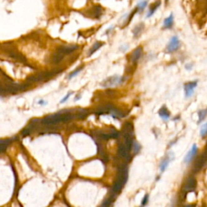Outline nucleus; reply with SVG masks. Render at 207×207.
Returning <instances> with one entry per match:
<instances>
[{
    "mask_svg": "<svg viewBox=\"0 0 207 207\" xmlns=\"http://www.w3.org/2000/svg\"><path fill=\"white\" fill-rule=\"evenodd\" d=\"M170 161H171V159H170V157H169V155H168L166 158H164V159H163L162 162H161V164H160V172H164V171L166 170V168H168V164H169Z\"/></svg>",
    "mask_w": 207,
    "mask_h": 207,
    "instance_id": "nucleus-18",
    "label": "nucleus"
},
{
    "mask_svg": "<svg viewBox=\"0 0 207 207\" xmlns=\"http://www.w3.org/2000/svg\"><path fill=\"white\" fill-rule=\"evenodd\" d=\"M159 115L160 116V117L164 121H168L170 117V112L168 111V109H167L165 106L162 107L159 111Z\"/></svg>",
    "mask_w": 207,
    "mask_h": 207,
    "instance_id": "nucleus-11",
    "label": "nucleus"
},
{
    "mask_svg": "<svg viewBox=\"0 0 207 207\" xmlns=\"http://www.w3.org/2000/svg\"><path fill=\"white\" fill-rule=\"evenodd\" d=\"M128 180V168L125 165H121L118 170V175L113 186V193L117 195L123 189L124 185Z\"/></svg>",
    "mask_w": 207,
    "mask_h": 207,
    "instance_id": "nucleus-1",
    "label": "nucleus"
},
{
    "mask_svg": "<svg viewBox=\"0 0 207 207\" xmlns=\"http://www.w3.org/2000/svg\"><path fill=\"white\" fill-rule=\"evenodd\" d=\"M102 8L100 6H95L92 8V12H91V16L92 17L96 18V19H99L102 15Z\"/></svg>",
    "mask_w": 207,
    "mask_h": 207,
    "instance_id": "nucleus-15",
    "label": "nucleus"
},
{
    "mask_svg": "<svg viewBox=\"0 0 207 207\" xmlns=\"http://www.w3.org/2000/svg\"><path fill=\"white\" fill-rule=\"evenodd\" d=\"M9 144V140H0V153L3 152Z\"/></svg>",
    "mask_w": 207,
    "mask_h": 207,
    "instance_id": "nucleus-19",
    "label": "nucleus"
},
{
    "mask_svg": "<svg viewBox=\"0 0 207 207\" xmlns=\"http://www.w3.org/2000/svg\"><path fill=\"white\" fill-rule=\"evenodd\" d=\"M160 4H161L160 1H156V2H154V3L151 4L150 7V9H149V12H148V14H147V18L151 17V16L154 15V12H155V11L158 9L159 7L160 6Z\"/></svg>",
    "mask_w": 207,
    "mask_h": 207,
    "instance_id": "nucleus-13",
    "label": "nucleus"
},
{
    "mask_svg": "<svg viewBox=\"0 0 207 207\" xmlns=\"http://www.w3.org/2000/svg\"><path fill=\"white\" fill-rule=\"evenodd\" d=\"M183 207H194V205H184Z\"/></svg>",
    "mask_w": 207,
    "mask_h": 207,
    "instance_id": "nucleus-30",
    "label": "nucleus"
},
{
    "mask_svg": "<svg viewBox=\"0 0 207 207\" xmlns=\"http://www.w3.org/2000/svg\"><path fill=\"white\" fill-rule=\"evenodd\" d=\"M104 45V43H103L101 41H97L96 43H94L93 45H92V46L90 48L89 51H88V57H90V56H92L93 53H96V51L99 50Z\"/></svg>",
    "mask_w": 207,
    "mask_h": 207,
    "instance_id": "nucleus-9",
    "label": "nucleus"
},
{
    "mask_svg": "<svg viewBox=\"0 0 207 207\" xmlns=\"http://www.w3.org/2000/svg\"><path fill=\"white\" fill-rule=\"evenodd\" d=\"M64 54H63V53H61L60 51H58L57 49V50L55 51V53H53V63H54V64H58V63H60L63 60V58H64Z\"/></svg>",
    "mask_w": 207,
    "mask_h": 207,
    "instance_id": "nucleus-17",
    "label": "nucleus"
},
{
    "mask_svg": "<svg viewBox=\"0 0 207 207\" xmlns=\"http://www.w3.org/2000/svg\"><path fill=\"white\" fill-rule=\"evenodd\" d=\"M206 110L205 109H203V110H201V111L199 112V114H198V117H199V121H198V122H201V121H203L205 119V117H206Z\"/></svg>",
    "mask_w": 207,
    "mask_h": 207,
    "instance_id": "nucleus-21",
    "label": "nucleus"
},
{
    "mask_svg": "<svg viewBox=\"0 0 207 207\" xmlns=\"http://www.w3.org/2000/svg\"><path fill=\"white\" fill-rule=\"evenodd\" d=\"M192 67H193V65L192 64H186V66H185V68L189 70H191Z\"/></svg>",
    "mask_w": 207,
    "mask_h": 207,
    "instance_id": "nucleus-28",
    "label": "nucleus"
},
{
    "mask_svg": "<svg viewBox=\"0 0 207 207\" xmlns=\"http://www.w3.org/2000/svg\"><path fill=\"white\" fill-rule=\"evenodd\" d=\"M197 86V81H192V82L186 83L184 84V92L186 97H190L194 94L196 87Z\"/></svg>",
    "mask_w": 207,
    "mask_h": 207,
    "instance_id": "nucleus-5",
    "label": "nucleus"
},
{
    "mask_svg": "<svg viewBox=\"0 0 207 207\" xmlns=\"http://www.w3.org/2000/svg\"><path fill=\"white\" fill-rule=\"evenodd\" d=\"M118 154L122 158H127L129 156V151L124 144H120L118 147Z\"/></svg>",
    "mask_w": 207,
    "mask_h": 207,
    "instance_id": "nucleus-14",
    "label": "nucleus"
},
{
    "mask_svg": "<svg viewBox=\"0 0 207 207\" xmlns=\"http://www.w3.org/2000/svg\"><path fill=\"white\" fill-rule=\"evenodd\" d=\"M197 186V180L194 176H189L186 179L183 188V193H184V196L187 194V193L190 191H194Z\"/></svg>",
    "mask_w": 207,
    "mask_h": 207,
    "instance_id": "nucleus-3",
    "label": "nucleus"
},
{
    "mask_svg": "<svg viewBox=\"0 0 207 207\" xmlns=\"http://www.w3.org/2000/svg\"><path fill=\"white\" fill-rule=\"evenodd\" d=\"M205 164V154H203V155L201 157H200L198 159V160L196 162L195 165H194V169L196 171H199L201 170V168L204 166Z\"/></svg>",
    "mask_w": 207,
    "mask_h": 207,
    "instance_id": "nucleus-16",
    "label": "nucleus"
},
{
    "mask_svg": "<svg viewBox=\"0 0 207 207\" xmlns=\"http://www.w3.org/2000/svg\"><path fill=\"white\" fill-rule=\"evenodd\" d=\"M113 197H109V199L106 200V201H104L103 204H102L101 207H109L110 205L113 203V201H114V200Z\"/></svg>",
    "mask_w": 207,
    "mask_h": 207,
    "instance_id": "nucleus-24",
    "label": "nucleus"
},
{
    "mask_svg": "<svg viewBox=\"0 0 207 207\" xmlns=\"http://www.w3.org/2000/svg\"><path fill=\"white\" fill-rule=\"evenodd\" d=\"M180 48V41L179 40V37L177 36H173L171 38L169 43L168 44L166 47L167 53H172L177 51Z\"/></svg>",
    "mask_w": 207,
    "mask_h": 207,
    "instance_id": "nucleus-2",
    "label": "nucleus"
},
{
    "mask_svg": "<svg viewBox=\"0 0 207 207\" xmlns=\"http://www.w3.org/2000/svg\"><path fill=\"white\" fill-rule=\"evenodd\" d=\"M143 29H144V23H141L138 24L136 27L133 29V35L134 38H139L142 33H143Z\"/></svg>",
    "mask_w": 207,
    "mask_h": 207,
    "instance_id": "nucleus-10",
    "label": "nucleus"
},
{
    "mask_svg": "<svg viewBox=\"0 0 207 207\" xmlns=\"http://www.w3.org/2000/svg\"><path fill=\"white\" fill-rule=\"evenodd\" d=\"M124 82V78L122 77H119L117 75H114V76H111L109 78H108L107 79L104 81L102 85L105 88H109V87H114L116 85L121 83Z\"/></svg>",
    "mask_w": 207,
    "mask_h": 207,
    "instance_id": "nucleus-4",
    "label": "nucleus"
},
{
    "mask_svg": "<svg viewBox=\"0 0 207 207\" xmlns=\"http://www.w3.org/2000/svg\"><path fill=\"white\" fill-rule=\"evenodd\" d=\"M148 201H149V195L148 194H146V195L144 196V197L143 198V200H142V206H145V205L148 203Z\"/></svg>",
    "mask_w": 207,
    "mask_h": 207,
    "instance_id": "nucleus-26",
    "label": "nucleus"
},
{
    "mask_svg": "<svg viewBox=\"0 0 207 207\" xmlns=\"http://www.w3.org/2000/svg\"><path fill=\"white\" fill-rule=\"evenodd\" d=\"M132 148H133L134 154H138L141 150V146L137 142H134L133 145H132Z\"/></svg>",
    "mask_w": 207,
    "mask_h": 207,
    "instance_id": "nucleus-23",
    "label": "nucleus"
},
{
    "mask_svg": "<svg viewBox=\"0 0 207 207\" xmlns=\"http://www.w3.org/2000/svg\"><path fill=\"white\" fill-rule=\"evenodd\" d=\"M71 94H72V92H68V93H67V96H64V97H63V99H62V100H61V101H60V103H61V104L65 103V102L67 101V100H68L69 98H70V96H71Z\"/></svg>",
    "mask_w": 207,
    "mask_h": 207,
    "instance_id": "nucleus-27",
    "label": "nucleus"
},
{
    "mask_svg": "<svg viewBox=\"0 0 207 207\" xmlns=\"http://www.w3.org/2000/svg\"><path fill=\"white\" fill-rule=\"evenodd\" d=\"M206 134H207L206 124H204V125L201 127V136L202 138H205V136H206Z\"/></svg>",
    "mask_w": 207,
    "mask_h": 207,
    "instance_id": "nucleus-25",
    "label": "nucleus"
},
{
    "mask_svg": "<svg viewBox=\"0 0 207 207\" xmlns=\"http://www.w3.org/2000/svg\"><path fill=\"white\" fill-rule=\"evenodd\" d=\"M38 104H41V105H44V104H46V102H45L44 100H41L38 102Z\"/></svg>",
    "mask_w": 207,
    "mask_h": 207,
    "instance_id": "nucleus-29",
    "label": "nucleus"
},
{
    "mask_svg": "<svg viewBox=\"0 0 207 207\" xmlns=\"http://www.w3.org/2000/svg\"><path fill=\"white\" fill-rule=\"evenodd\" d=\"M147 4H148V2H147V0H144V1H142V2L139 3V4H138V9H139V11H143L145 9V8H147Z\"/></svg>",
    "mask_w": 207,
    "mask_h": 207,
    "instance_id": "nucleus-20",
    "label": "nucleus"
},
{
    "mask_svg": "<svg viewBox=\"0 0 207 207\" xmlns=\"http://www.w3.org/2000/svg\"><path fill=\"white\" fill-rule=\"evenodd\" d=\"M197 150H198V148H197V145L196 144L193 145L191 150L188 152V154H186L185 158H184V162H185L186 164H189L190 162L193 161L194 157L196 156V154H197Z\"/></svg>",
    "mask_w": 207,
    "mask_h": 207,
    "instance_id": "nucleus-7",
    "label": "nucleus"
},
{
    "mask_svg": "<svg viewBox=\"0 0 207 207\" xmlns=\"http://www.w3.org/2000/svg\"><path fill=\"white\" fill-rule=\"evenodd\" d=\"M143 47L139 46L132 52V53L130 54V61L132 63H137L138 61L140 59L141 56H142V53H143Z\"/></svg>",
    "mask_w": 207,
    "mask_h": 207,
    "instance_id": "nucleus-8",
    "label": "nucleus"
},
{
    "mask_svg": "<svg viewBox=\"0 0 207 207\" xmlns=\"http://www.w3.org/2000/svg\"><path fill=\"white\" fill-rule=\"evenodd\" d=\"M174 23V16L173 14L171 13V15L168 17H167L164 21V28H172Z\"/></svg>",
    "mask_w": 207,
    "mask_h": 207,
    "instance_id": "nucleus-12",
    "label": "nucleus"
},
{
    "mask_svg": "<svg viewBox=\"0 0 207 207\" xmlns=\"http://www.w3.org/2000/svg\"><path fill=\"white\" fill-rule=\"evenodd\" d=\"M83 67H78V68H77V69H75V70H74V71H72V72H71L70 74H69V76H68L69 79H70V78H72L73 77L76 76L77 74H78V73L80 72L81 70H83Z\"/></svg>",
    "mask_w": 207,
    "mask_h": 207,
    "instance_id": "nucleus-22",
    "label": "nucleus"
},
{
    "mask_svg": "<svg viewBox=\"0 0 207 207\" xmlns=\"http://www.w3.org/2000/svg\"><path fill=\"white\" fill-rule=\"evenodd\" d=\"M168 1H169V0H165V3H168Z\"/></svg>",
    "mask_w": 207,
    "mask_h": 207,
    "instance_id": "nucleus-31",
    "label": "nucleus"
},
{
    "mask_svg": "<svg viewBox=\"0 0 207 207\" xmlns=\"http://www.w3.org/2000/svg\"><path fill=\"white\" fill-rule=\"evenodd\" d=\"M78 49V46L76 45H68V46H60L59 48H58V50L60 51L61 53L66 55H68L70 53H73L75 50Z\"/></svg>",
    "mask_w": 207,
    "mask_h": 207,
    "instance_id": "nucleus-6",
    "label": "nucleus"
}]
</instances>
